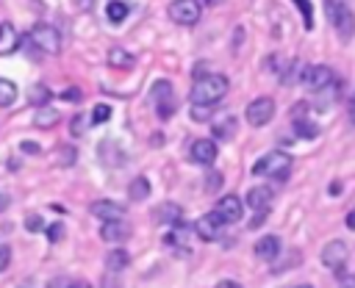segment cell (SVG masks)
Segmentation results:
<instances>
[{"label":"cell","mask_w":355,"mask_h":288,"mask_svg":"<svg viewBox=\"0 0 355 288\" xmlns=\"http://www.w3.org/2000/svg\"><path fill=\"white\" fill-rule=\"evenodd\" d=\"M216 141L214 138H197V141H191V150H189V155H191V161L194 163H202V166H211L214 161H216Z\"/></svg>","instance_id":"obj_12"},{"label":"cell","mask_w":355,"mask_h":288,"mask_svg":"<svg viewBox=\"0 0 355 288\" xmlns=\"http://www.w3.org/2000/svg\"><path fill=\"white\" fill-rule=\"evenodd\" d=\"M6 205H8V199H6V194H0V210H3Z\"/></svg>","instance_id":"obj_43"},{"label":"cell","mask_w":355,"mask_h":288,"mask_svg":"<svg viewBox=\"0 0 355 288\" xmlns=\"http://www.w3.org/2000/svg\"><path fill=\"white\" fill-rule=\"evenodd\" d=\"M128 263H130V255H128L125 249H111V252L105 255V266H108V271H122Z\"/></svg>","instance_id":"obj_23"},{"label":"cell","mask_w":355,"mask_h":288,"mask_svg":"<svg viewBox=\"0 0 355 288\" xmlns=\"http://www.w3.org/2000/svg\"><path fill=\"white\" fill-rule=\"evenodd\" d=\"M17 100V86L8 78H0V108H8Z\"/></svg>","instance_id":"obj_26"},{"label":"cell","mask_w":355,"mask_h":288,"mask_svg":"<svg viewBox=\"0 0 355 288\" xmlns=\"http://www.w3.org/2000/svg\"><path fill=\"white\" fill-rule=\"evenodd\" d=\"M230 83L225 75H205V78H197L191 91H189V102L191 105H216L225 94H227Z\"/></svg>","instance_id":"obj_1"},{"label":"cell","mask_w":355,"mask_h":288,"mask_svg":"<svg viewBox=\"0 0 355 288\" xmlns=\"http://www.w3.org/2000/svg\"><path fill=\"white\" fill-rule=\"evenodd\" d=\"M347 255H349L347 244L336 238V241H330V244L322 249V263H324L327 269H333L338 277H344V263H347Z\"/></svg>","instance_id":"obj_9"},{"label":"cell","mask_w":355,"mask_h":288,"mask_svg":"<svg viewBox=\"0 0 355 288\" xmlns=\"http://www.w3.org/2000/svg\"><path fill=\"white\" fill-rule=\"evenodd\" d=\"M294 288H311V285H305V282H302V285H294Z\"/></svg>","instance_id":"obj_45"},{"label":"cell","mask_w":355,"mask_h":288,"mask_svg":"<svg viewBox=\"0 0 355 288\" xmlns=\"http://www.w3.org/2000/svg\"><path fill=\"white\" fill-rule=\"evenodd\" d=\"M347 111H349V122L355 125V94L349 97V105H347Z\"/></svg>","instance_id":"obj_40"},{"label":"cell","mask_w":355,"mask_h":288,"mask_svg":"<svg viewBox=\"0 0 355 288\" xmlns=\"http://www.w3.org/2000/svg\"><path fill=\"white\" fill-rule=\"evenodd\" d=\"M130 235V227L122 222V219H116V222H103V227H100V238L103 241H125Z\"/></svg>","instance_id":"obj_17"},{"label":"cell","mask_w":355,"mask_h":288,"mask_svg":"<svg viewBox=\"0 0 355 288\" xmlns=\"http://www.w3.org/2000/svg\"><path fill=\"white\" fill-rule=\"evenodd\" d=\"M19 44H22V36L17 33V28L11 22H0V55L17 53Z\"/></svg>","instance_id":"obj_15"},{"label":"cell","mask_w":355,"mask_h":288,"mask_svg":"<svg viewBox=\"0 0 355 288\" xmlns=\"http://www.w3.org/2000/svg\"><path fill=\"white\" fill-rule=\"evenodd\" d=\"M291 172V155L283 150H272L263 158H258L252 163V174L258 177H272V180H286Z\"/></svg>","instance_id":"obj_2"},{"label":"cell","mask_w":355,"mask_h":288,"mask_svg":"<svg viewBox=\"0 0 355 288\" xmlns=\"http://www.w3.org/2000/svg\"><path fill=\"white\" fill-rule=\"evenodd\" d=\"M108 64L116 66V69H130V66L136 64V58H133L128 50H122V47H111V50H108Z\"/></svg>","instance_id":"obj_19"},{"label":"cell","mask_w":355,"mask_h":288,"mask_svg":"<svg viewBox=\"0 0 355 288\" xmlns=\"http://www.w3.org/2000/svg\"><path fill=\"white\" fill-rule=\"evenodd\" d=\"M128 194H130V199H136V202L147 199V197H150V183H147V177H136V180L128 186Z\"/></svg>","instance_id":"obj_25"},{"label":"cell","mask_w":355,"mask_h":288,"mask_svg":"<svg viewBox=\"0 0 355 288\" xmlns=\"http://www.w3.org/2000/svg\"><path fill=\"white\" fill-rule=\"evenodd\" d=\"M31 42L36 50H42L44 55H58L61 53V36L53 25L47 22H36L33 30H31Z\"/></svg>","instance_id":"obj_4"},{"label":"cell","mask_w":355,"mask_h":288,"mask_svg":"<svg viewBox=\"0 0 355 288\" xmlns=\"http://www.w3.org/2000/svg\"><path fill=\"white\" fill-rule=\"evenodd\" d=\"M72 6H75L78 11H92V6H94V0H72Z\"/></svg>","instance_id":"obj_35"},{"label":"cell","mask_w":355,"mask_h":288,"mask_svg":"<svg viewBox=\"0 0 355 288\" xmlns=\"http://www.w3.org/2000/svg\"><path fill=\"white\" fill-rule=\"evenodd\" d=\"M300 83H302L305 89H311V91H324V89H330V86L336 83V75H333V69L324 66V64H311V66H302Z\"/></svg>","instance_id":"obj_5"},{"label":"cell","mask_w":355,"mask_h":288,"mask_svg":"<svg viewBox=\"0 0 355 288\" xmlns=\"http://www.w3.org/2000/svg\"><path fill=\"white\" fill-rule=\"evenodd\" d=\"M347 227H349V230H355V208L347 213Z\"/></svg>","instance_id":"obj_41"},{"label":"cell","mask_w":355,"mask_h":288,"mask_svg":"<svg viewBox=\"0 0 355 288\" xmlns=\"http://www.w3.org/2000/svg\"><path fill=\"white\" fill-rule=\"evenodd\" d=\"M324 11H327V19L333 22L338 39L349 42L355 36V14H352L349 3L347 0H324Z\"/></svg>","instance_id":"obj_3"},{"label":"cell","mask_w":355,"mask_h":288,"mask_svg":"<svg viewBox=\"0 0 355 288\" xmlns=\"http://www.w3.org/2000/svg\"><path fill=\"white\" fill-rule=\"evenodd\" d=\"M338 288H355V274H344Z\"/></svg>","instance_id":"obj_36"},{"label":"cell","mask_w":355,"mask_h":288,"mask_svg":"<svg viewBox=\"0 0 355 288\" xmlns=\"http://www.w3.org/2000/svg\"><path fill=\"white\" fill-rule=\"evenodd\" d=\"M50 97H53V91H50L44 83H31V89H28V102H33L36 108H44V105L50 102Z\"/></svg>","instance_id":"obj_20"},{"label":"cell","mask_w":355,"mask_h":288,"mask_svg":"<svg viewBox=\"0 0 355 288\" xmlns=\"http://www.w3.org/2000/svg\"><path fill=\"white\" fill-rule=\"evenodd\" d=\"M61 100H72V102H78V100H80V91H78V89H64V91H61Z\"/></svg>","instance_id":"obj_34"},{"label":"cell","mask_w":355,"mask_h":288,"mask_svg":"<svg viewBox=\"0 0 355 288\" xmlns=\"http://www.w3.org/2000/svg\"><path fill=\"white\" fill-rule=\"evenodd\" d=\"M214 288H241V285H239L236 280H222V282H219V285H214Z\"/></svg>","instance_id":"obj_39"},{"label":"cell","mask_w":355,"mask_h":288,"mask_svg":"<svg viewBox=\"0 0 355 288\" xmlns=\"http://www.w3.org/2000/svg\"><path fill=\"white\" fill-rule=\"evenodd\" d=\"M36 147H39V144H33V141H25V144H22L25 152H36Z\"/></svg>","instance_id":"obj_42"},{"label":"cell","mask_w":355,"mask_h":288,"mask_svg":"<svg viewBox=\"0 0 355 288\" xmlns=\"http://www.w3.org/2000/svg\"><path fill=\"white\" fill-rule=\"evenodd\" d=\"M272 197H275V191H272L269 186H252V188L247 191V205H250L252 210L263 213V210H269Z\"/></svg>","instance_id":"obj_14"},{"label":"cell","mask_w":355,"mask_h":288,"mask_svg":"<svg viewBox=\"0 0 355 288\" xmlns=\"http://www.w3.org/2000/svg\"><path fill=\"white\" fill-rule=\"evenodd\" d=\"M153 216H155V222H161V224H180L183 210H180V205H175V202H161V205L153 210Z\"/></svg>","instance_id":"obj_18"},{"label":"cell","mask_w":355,"mask_h":288,"mask_svg":"<svg viewBox=\"0 0 355 288\" xmlns=\"http://www.w3.org/2000/svg\"><path fill=\"white\" fill-rule=\"evenodd\" d=\"M252 252H255V258H261V260H275L277 252H280V238H277V235H261V238L255 241Z\"/></svg>","instance_id":"obj_16"},{"label":"cell","mask_w":355,"mask_h":288,"mask_svg":"<svg viewBox=\"0 0 355 288\" xmlns=\"http://www.w3.org/2000/svg\"><path fill=\"white\" fill-rule=\"evenodd\" d=\"M44 233H47V241H50V244H58V241L64 238V224H61V222H53Z\"/></svg>","instance_id":"obj_31"},{"label":"cell","mask_w":355,"mask_h":288,"mask_svg":"<svg viewBox=\"0 0 355 288\" xmlns=\"http://www.w3.org/2000/svg\"><path fill=\"white\" fill-rule=\"evenodd\" d=\"M58 119H61V114H58L55 108H50V105L36 108V114H33V125H36V127H53Z\"/></svg>","instance_id":"obj_21"},{"label":"cell","mask_w":355,"mask_h":288,"mask_svg":"<svg viewBox=\"0 0 355 288\" xmlns=\"http://www.w3.org/2000/svg\"><path fill=\"white\" fill-rule=\"evenodd\" d=\"M166 14H169L172 22H178V25H194L202 11H200V3H197V0H172L169 8H166Z\"/></svg>","instance_id":"obj_8"},{"label":"cell","mask_w":355,"mask_h":288,"mask_svg":"<svg viewBox=\"0 0 355 288\" xmlns=\"http://www.w3.org/2000/svg\"><path fill=\"white\" fill-rule=\"evenodd\" d=\"M67 288H92V285H89V280H72Z\"/></svg>","instance_id":"obj_38"},{"label":"cell","mask_w":355,"mask_h":288,"mask_svg":"<svg viewBox=\"0 0 355 288\" xmlns=\"http://www.w3.org/2000/svg\"><path fill=\"white\" fill-rule=\"evenodd\" d=\"M214 213H216L225 224H233V222H239V219H241L244 205H241V199H239L236 194H225V197H219V199H216Z\"/></svg>","instance_id":"obj_10"},{"label":"cell","mask_w":355,"mask_h":288,"mask_svg":"<svg viewBox=\"0 0 355 288\" xmlns=\"http://www.w3.org/2000/svg\"><path fill=\"white\" fill-rule=\"evenodd\" d=\"M294 133H297L300 138H316V136H319V127H316L311 119H297V122H294Z\"/></svg>","instance_id":"obj_27"},{"label":"cell","mask_w":355,"mask_h":288,"mask_svg":"<svg viewBox=\"0 0 355 288\" xmlns=\"http://www.w3.org/2000/svg\"><path fill=\"white\" fill-rule=\"evenodd\" d=\"M244 116H247V122H250L252 127H263V125L275 116V100H272V97H255V100L247 105Z\"/></svg>","instance_id":"obj_7"},{"label":"cell","mask_w":355,"mask_h":288,"mask_svg":"<svg viewBox=\"0 0 355 288\" xmlns=\"http://www.w3.org/2000/svg\"><path fill=\"white\" fill-rule=\"evenodd\" d=\"M130 14V8H128V3H119V0H111L108 6H105V17H108V22L111 25H119L125 17Z\"/></svg>","instance_id":"obj_22"},{"label":"cell","mask_w":355,"mask_h":288,"mask_svg":"<svg viewBox=\"0 0 355 288\" xmlns=\"http://www.w3.org/2000/svg\"><path fill=\"white\" fill-rule=\"evenodd\" d=\"M233 133H236V119H233V116H225V119H219V122L214 125V136L222 138V141L233 138Z\"/></svg>","instance_id":"obj_24"},{"label":"cell","mask_w":355,"mask_h":288,"mask_svg":"<svg viewBox=\"0 0 355 288\" xmlns=\"http://www.w3.org/2000/svg\"><path fill=\"white\" fill-rule=\"evenodd\" d=\"M86 122H92L86 114H75L72 122H69V133H72V136H83V133H86Z\"/></svg>","instance_id":"obj_29"},{"label":"cell","mask_w":355,"mask_h":288,"mask_svg":"<svg viewBox=\"0 0 355 288\" xmlns=\"http://www.w3.org/2000/svg\"><path fill=\"white\" fill-rule=\"evenodd\" d=\"M205 3H208V6H219L222 0H205Z\"/></svg>","instance_id":"obj_44"},{"label":"cell","mask_w":355,"mask_h":288,"mask_svg":"<svg viewBox=\"0 0 355 288\" xmlns=\"http://www.w3.org/2000/svg\"><path fill=\"white\" fill-rule=\"evenodd\" d=\"M105 119H111V105H105V102H100L94 111H92V125H103Z\"/></svg>","instance_id":"obj_30"},{"label":"cell","mask_w":355,"mask_h":288,"mask_svg":"<svg viewBox=\"0 0 355 288\" xmlns=\"http://www.w3.org/2000/svg\"><path fill=\"white\" fill-rule=\"evenodd\" d=\"M103 288H119V280H116V277H111V274H108V277H105V280H103Z\"/></svg>","instance_id":"obj_37"},{"label":"cell","mask_w":355,"mask_h":288,"mask_svg":"<svg viewBox=\"0 0 355 288\" xmlns=\"http://www.w3.org/2000/svg\"><path fill=\"white\" fill-rule=\"evenodd\" d=\"M153 105H155V114L161 119H169L175 114L178 102H175V94H172V83L169 80H155V86H153Z\"/></svg>","instance_id":"obj_6"},{"label":"cell","mask_w":355,"mask_h":288,"mask_svg":"<svg viewBox=\"0 0 355 288\" xmlns=\"http://www.w3.org/2000/svg\"><path fill=\"white\" fill-rule=\"evenodd\" d=\"M297 8H300V14H302V22H305V28L311 30L313 28V6H311V0H291Z\"/></svg>","instance_id":"obj_28"},{"label":"cell","mask_w":355,"mask_h":288,"mask_svg":"<svg viewBox=\"0 0 355 288\" xmlns=\"http://www.w3.org/2000/svg\"><path fill=\"white\" fill-rule=\"evenodd\" d=\"M8 260H11V249L6 244H0V271L8 266Z\"/></svg>","instance_id":"obj_33"},{"label":"cell","mask_w":355,"mask_h":288,"mask_svg":"<svg viewBox=\"0 0 355 288\" xmlns=\"http://www.w3.org/2000/svg\"><path fill=\"white\" fill-rule=\"evenodd\" d=\"M222 227H225V222L211 210V213H205V216H200L197 222H194V233H197V238H202V241H216L219 235H222Z\"/></svg>","instance_id":"obj_11"},{"label":"cell","mask_w":355,"mask_h":288,"mask_svg":"<svg viewBox=\"0 0 355 288\" xmlns=\"http://www.w3.org/2000/svg\"><path fill=\"white\" fill-rule=\"evenodd\" d=\"M89 213H94L103 222H116V219H122L125 208L119 202H114V199H97V202L89 205Z\"/></svg>","instance_id":"obj_13"},{"label":"cell","mask_w":355,"mask_h":288,"mask_svg":"<svg viewBox=\"0 0 355 288\" xmlns=\"http://www.w3.org/2000/svg\"><path fill=\"white\" fill-rule=\"evenodd\" d=\"M25 224H28V230H33V233H36V230H44V222H42L36 213H31V216L25 219Z\"/></svg>","instance_id":"obj_32"}]
</instances>
